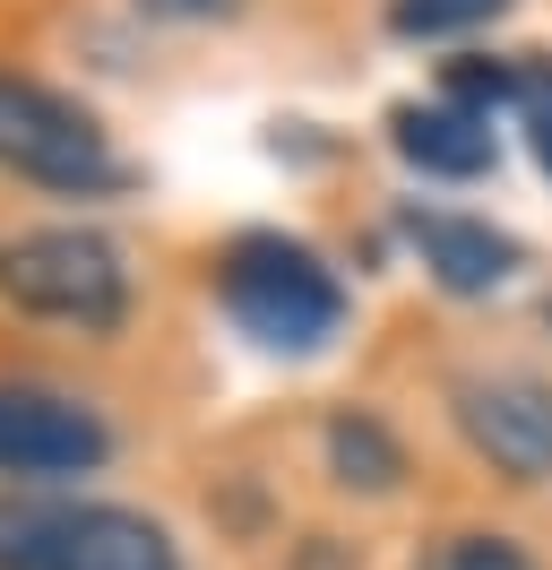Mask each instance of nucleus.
<instances>
[{
  "mask_svg": "<svg viewBox=\"0 0 552 570\" xmlns=\"http://www.w3.org/2000/svg\"><path fill=\"white\" fill-rule=\"evenodd\" d=\"M406 234H414V250H423L432 285H441V294H457V303H475V294H492V285H510V268H518V243L501 234V225H483V216L414 208Z\"/></svg>",
  "mask_w": 552,
  "mask_h": 570,
  "instance_id": "423d86ee",
  "label": "nucleus"
},
{
  "mask_svg": "<svg viewBox=\"0 0 552 570\" xmlns=\"http://www.w3.org/2000/svg\"><path fill=\"white\" fill-rule=\"evenodd\" d=\"M147 18H181V27H207V18H234L241 0H138Z\"/></svg>",
  "mask_w": 552,
  "mask_h": 570,
  "instance_id": "2eb2a0df",
  "label": "nucleus"
},
{
  "mask_svg": "<svg viewBox=\"0 0 552 570\" xmlns=\"http://www.w3.org/2000/svg\"><path fill=\"white\" fill-rule=\"evenodd\" d=\"M61 570H181V544H172L147 510L78 501V519H69V562Z\"/></svg>",
  "mask_w": 552,
  "mask_h": 570,
  "instance_id": "6e6552de",
  "label": "nucleus"
},
{
  "mask_svg": "<svg viewBox=\"0 0 552 570\" xmlns=\"http://www.w3.org/2000/svg\"><path fill=\"white\" fill-rule=\"evenodd\" d=\"M103 459H112V424L87 397L43 390V381H0V475L9 484L96 475Z\"/></svg>",
  "mask_w": 552,
  "mask_h": 570,
  "instance_id": "20e7f679",
  "label": "nucleus"
},
{
  "mask_svg": "<svg viewBox=\"0 0 552 570\" xmlns=\"http://www.w3.org/2000/svg\"><path fill=\"white\" fill-rule=\"evenodd\" d=\"M216 294H225L234 328L250 346H268V355H319V346H337L345 312H354L337 268L310 243H294V234H234L225 259H216Z\"/></svg>",
  "mask_w": 552,
  "mask_h": 570,
  "instance_id": "f257e3e1",
  "label": "nucleus"
},
{
  "mask_svg": "<svg viewBox=\"0 0 552 570\" xmlns=\"http://www.w3.org/2000/svg\"><path fill=\"white\" fill-rule=\"evenodd\" d=\"M448 415L510 484H552V381L526 372H466L448 390Z\"/></svg>",
  "mask_w": 552,
  "mask_h": 570,
  "instance_id": "39448f33",
  "label": "nucleus"
},
{
  "mask_svg": "<svg viewBox=\"0 0 552 570\" xmlns=\"http://www.w3.org/2000/svg\"><path fill=\"white\" fill-rule=\"evenodd\" d=\"M78 501L61 493H0V570H61Z\"/></svg>",
  "mask_w": 552,
  "mask_h": 570,
  "instance_id": "9d476101",
  "label": "nucleus"
},
{
  "mask_svg": "<svg viewBox=\"0 0 552 570\" xmlns=\"http://www.w3.org/2000/svg\"><path fill=\"white\" fill-rule=\"evenodd\" d=\"M518 121H526V147H535V165H544L552 174V61H535V52H526V61H518Z\"/></svg>",
  "mask_w": 552,
  "mask_h": 570,
  "instance_id": "4468645a",
  "label": "nucleus"
},
{
  "mask_svg": "<svg viewBox=\"0 0 552 570\" xmlns=\"http://www.w3.org/2000/svg\"><path fill=\"white\" fill-rule=\"evenodd\" d=\"M414 570H535V562H526V544H510V535L466 528V535H441V544H423V562H414Z\"/></svg>",
  "mask_w": 552,
  "mask_h": 570,
  "instance_id": "f8f14e48",
  "label": "nucleus"
},
{
  "mask_svg": "<svg viewBox=\"0 0 552 570\" xmlns=\"http://www.w3.org/2000/svg\"><path fill=\"white\" fill-rule=\"evenodd\" d=\"M319 441H328V475H337L345 493H397V484H406L397 432L379 424V415H363V406H337Z\"/></svg>",
  "mask_w": 552,
  "mask_h": 570,
  "instance_id": "1a4fd4ad",
  "label": "nucleus"
},
{
  "mask_svg": "<svg viewBox=\"0 0 552 570\" xmlns=\"http://www.w3.org/2000/svg\"><path fill=\"white\" fill-rule=\"evenodd\" d=\"M0 294L18 312H43V321H78V328H112L130 312V268L121 250L87 234V225H34V234H9L0 243Z\"/></svg>",
  "mask_w": 552,
  "mask_h": 570,
  "instance_id": "7ed1b4c3",
  "label": "nucleus"
},
{
  "mask_svg": "<svg viewBox=\"0 0 552 570\" xmlns=\"http://www.w3.org/2000/svg\"><path fill=\"white\" fill-rule=\"evenodd\" d=\"M510 0H388V36L406 43H441V36H475L492 27Z\"/></svg>",
  "mask_w": 552,
  "mask_h": 570,
  "instance_id": "9b49d317",
  "label": "nucleus"
},
{
  "mask_svg": "<svg viewBox=\"0 0 552 570\" xmlns=\"http://www.w3.org/2000/svg\"><path fill=\"white\" fill-rule=\"evenodd\" d=\"M518 96V61H483V52H466V61H448L441 78V105H466V112H492Z\"/></svg>",
  "mask_w": 552,
  "mask_h": 570,
  "instance_id": "ddd939ff",
  "label": "nucleus"
},
{
  "mask_svg": "<svg viewBox=\"0 0 552 570\" xmlns=\"http://www.w3.org/2000/svg\"><path fill=\"white\" fill-rule=\"evenodd\" d=\"M388 139H397V156H406L414 174H432V181H475L501 156L492 112H466V105H397Z\"/></svg>",
  "mask_w": 552,
  "mask_h": 570,
  "instance_id": "0eeeda50",
  "label": "nucleus"
},
{
  "mask_svg": "<svg viewBox=\"0 0 552 570\" xmlns=\"http://www.w3.org/2000/svg\"><path fill=\"white\" fill-rule=\"evenodd\" d=\"M0 174L61 190V199H96L121 181V156H112V130L78 96L27 70H0Z\"/></svg>",
  "mask_w": 552,
  "mask_h": 570,
  "instance_id": "f03ea898",
  "label": "nucleus"
}]
</instances>
